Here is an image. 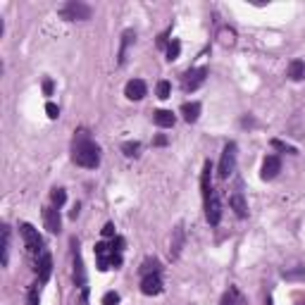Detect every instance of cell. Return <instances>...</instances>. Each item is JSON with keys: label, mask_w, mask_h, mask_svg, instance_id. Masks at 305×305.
<instances>
[{"label": "cell", "mask_w": 305, "mask_h": 305, "mask_svg": "<svg viewBox=\"0 0 305 305\" xmlns=\"http://www.w3.org/2000/svg\"><path fill=\"white\" fill-rule=\"evenodd\" d=\"M72 160H74L79 167H86V169H96L100 165V148L86 129L76 132L74 143H72Z\"/></svg>", "instance_id": "6da1fadb"}, {"label": "cell", "mask_w": 305, "mask_h": 305, "mask_svg": "<svg viewBox=\"0 0 305 305\" xmlns=\"http://www.w3.org/2000/svg\"><path fill=\"white\" fill-rule=\"evenodd\" d=\"M122 246H124V241L122 238H115L112 243H96V257H98V270L105 272V270H117L119 265H122Z\"/></svg>", "instance_id": "7a4b0ae2"}, {"label": "cell", "mask_w": 305, "mask_h": 305, "mask_svg": "<svg viewBox=\"0 0 305 305\" xmlns=\"http://www.w3.org/2000/svg\"><path fill=\"white\" fill-rule=\"evenodd\" d=\"M57 14L67 21H86V19H91L93 10H91V5L81 3V0H70V3H64V5L57 10Z\"/></svg>", "instance_id": "3957f363"}, {"label": "cell", "mask_w": 305, "mask_h": 305, "mask_svg": "<svg viewBox=\"0 0 305 305\" xmlns=\"http://www.w3.org/2000/svg\"><path fill=\"white\" fill-rule=\"evenodd\" d=\"M238 148H236L234 141H229L227 146H224V152H222V158H220V169H217V174L222 177V179H229L231 174H234L236 169V155H238Z\"/></svg>", "instance_id": "277c9868"}, {"label": "cell", "mask_w": 305, "mask_h": 305, "mask_svg": "<svg viewBox=\"0 0 305 305\" xmlns=\"http://www.w3.org/2000/svg\"><path fill=\"white\" fill-rule=\"evenodd\" d=\"M21 238H24V246H27V250L31 253V255H41L43 250V238H41V234H38V229H34L31 224H21Z\"/></svg>", "instance_id": "5b68a950"}, {"label": "cell", "mask_w": 305, "mask_h": 305, "mask_svg": "<svg viewBox=\"0 0 305 305\" xmlns=\"http://www.w3.org/2000/svg\"><path fill=\"white\" fill-rule=\"evenodd\" d=\"M205 220H208L210 227H217L220 220H222V203H220L217 191H212V193L205 198Z\"/></svg>", "instance_id": "8992f818"}, {"label": "cell", "mask_w": 305, "mask_h": 305, "mask_svg": "<svg viewBox=\"0 0 305 305\" xmlns=\"http://www.w3.org/2000/svg\"><path fill=\"white\" fill-rule=\"evenodd\" d=\"M205 79H208V67H195V70H188L186 74H184V91H195L201 89L203 83H205Z\"/></svg>", "instance_id": "52a82bcc"}, {"label": "cell", "mask_w": 305, "mask_h": 305, "mask_svg": "<svg viewBox=\"0 0 305 305\" xmlns=\"http://www.w3.org/2000/svg\"><path fill=\"white\" fill-rule=\"evenodd\" d=\"M74 281H76V286L81 289L83 303H86V298H89V289H86V270H83V260H81V253H79L76 241H74Z\"/></svg>", "instance_id": "ba28073f"}, {"label": "cell", "mask_w": 305, "mask_h": 305, "mask_svg": "<svg viewBox=\"0 0 305 305\" xmlns=\"http://www.w3.org/2000/svg\"><path fill=\"white\" fill-rule=\"evenodd\" d=\"M36 272H38V284H46L53 274V257L48 250H43L41 255L36 257Z\"/></svg>", "instance_id": "9c48e42d"}, {"label": "cell", "mask_w": 305, "mask_h": 305, "mask_svg": "<svg viewBox=\"0 0 305 305\" xmlns=\"http://www.w3.org/2000/svg\"><path fill=\"white\" fill-rule=\"evenodd\" d=\"M229 205H231V210L236 212V217H246L248 215V203H246V198H243V188L241 184H236V188L231 191V195H229Z\"/></svg>", "instance_id": "30bf717a"}, {"label": "cell", "mask_w": 305, "mask_h": 305, "mask_svg": "<svg viewBox=\"0 0 305 305\" xmlns=\"http://www.w3.org/2000/svg\"><path fill=\"white\" fill-rule=\"evenodd\" d=\"M279 172H281V160H279L277 155H267V158L263 160V172H260V177H263L265 181H272Z\"/></svg>", "instance_id": "8fae6325"}, {"label": "cell", "mask_w": 305, "mask_h": 305, "mask_svg": "<svg viewBox=\"0 0 305 305\" xmlns=\"http://www.w3.org/2000/svg\"><path fill=\"white\" fill-rule=\"evenodd\" d=\"M141 291L146 296H158L162 291V279H160V272L158 274H146L141 279Z\"/></svg>", "instance_id": "7c38bea8"}, {"label": "cell", "mask_w": 305, "mask_h": 305, "mask_svg": "<svg viewBox=\"0 0 305 305\" xmlns=\"http://www.w3.org/2000/svg\"><path fill=\"white\" fill-rule=\"evenodd\" d=\"M124 93L129 100H141V98L148 96V86H146V81H141V79H132V81L126 83Z\"/></svg>", "instance_id": "4fadbf2b"}, {"label": "cell", "mask_w": 305, "mask_h": 305, "mask_svg": "<svg viewBox=\"0 0 305 305\" xmlns=\"http://www.w3.org/2000/svg\"><path fill=\"white\" fill-rule=\"evenodd\" d=\"M43 222H46V229H48L50 234H60V210L57 208H46L43 210Z\"/></svg>", "instance_id": "5bb4252c"}, {"label": "cell", "mask_w": 305, "mask_h": 305, "mask_svg": "<svg viewBox=\"0 0 305 305\" xmlns=\"http://www.w3.org/2000/svg\"><path fill=\"white\" fill-rule=\"evenodd\" d=\"M184 241H186V234H184V227H177L174 229V236H172V248H169V257L177 260L181 255V248H184Z\"/></svg>", "instance_id": "9a60e30c"}, {"label": "cell", "mask_w": 305, "mask_h": 305, "mask_svg": "<svg viewBox=\"0 0 305 305\" xmlns=\"http://www.w3.org/2000/svg\"><path fill=\"white\" fill-rule=\"evenodd\" d=\"M220 305H246V298H243V293L236 289V286H229L227 291L222 296V303Z\"/></svg>", "instance_id": "2e32d148"}, {"label": "cell", "mask_w": 305, "mask_h": 305, "mask_svg": "<svg viewBox=\"0 0 305 305\" xmlns=\"http://www.w3.org/2000/svg\"><path fill=\"white\" fill-rule=\"evenodd\" d=\"M152 122H155L160 129H172L174 122H177V117H174L169 110H158L155 115H152Z\"/></svg>", "instance_id": "e0dca14e"}, {"label": "cell", "mask_w": 305, "mask_h": 305, "mask_svg": "<svg viewBox=\"0 0 305 305\" xmlns=\"http://www.w3.org/2000/svg\"><path fill=\"white\" fill-rule=\"evenodd\" d=\"M201 186H203V198H208V195L215 191V188H212V165H210V162H205V167H203Z\"/></svg>", "instance_id": "ac0fdd59"}, {"label": "cell", "mask_w": 305, "mask_h": 305, "mask_svg": "<svg viewBox=\"0 0 305 305\" xmlns=\"http://www.w3.org/2000/svg\"><path fill=\"white\" fill-rule=\"evenodd\" d=\"M181 115H184L186 122L193 124L195 119L201 117V103H184V105H181Z\"/></svg>", "instance_id": "d6986e66"}, {"label": "cell", "mask_w": 305, "mask_h": 305, "mask_svg": "<svg viewBox=\"0 0 305 305\" xmlns=\"http://www.w3.org/2000/svg\"><path fill=\"white\" fill-rule=\"evenodd\" d=\"M217 41H220V46H224V48H231L236 43V31L229 27H222L217 31Z\"/></svg>", "instance_id": "ffe728a7"}, {"label": "cell", "mask_w": 305, "mask_h": 305, "mask_svg": "<svg viewBox=\"0 0 305 305\" xmlns=\"http://www.w3.org/2000/svg\"><path fill=\"white\" fill-rule=\"evenodd\" d=\"M134 38H136V36H134L132 29H126L124 34H122V48H119V60H117L119 64H124V62H126V50H129V46H132Z\"/></svg>", "instance_id": "44dd1931"}, {"label": "cell", "mask_w": 305, "mask_h": 305, "mask_svg": "<svg viewBox=\"0 0 305 305\" xmlns=\"http://www.w3.org/2000/svg\"><path fill=\"white\" fill-rule=\"evenodd\" d=\"M289 76H291L293 81H303L305 79V62L303 60H291V64H289Z\"/></svg>", "instance_id": "7402d4cb"}, {"label": "cell", "mask_w": 305, "mask_h": 305, "mask_svg": "<svg viewBox=\"0 0 305 305\" xmlns=\"http://www.w3.org/2000/svg\"><path fill=\"white\" fill-rule=\"evenodd\" d=\"M10 260V227H3V265Z\"/></svg>", "instance_id": "603a6c76"}, {"label": "cell", "mask_w": 305, "mask_h": 305, "mask_svg": "<svg viewBox=\"0 0 305 305\" xmlns=\"http://www.w3.org/2000/svg\"><path fill=\"white\" fill-rule=\"evenodd\" d=\"M160 272V263L158 260H150V257H148L146 263L141 265V274H143V277H146V274H158Z\"/></svg>", "instance_id": "cb8c5ba5"}, {"label": "cell", "mask_w": 305, "mask_h": 305, "mask_svg": "<svg viewBox=\"0 0 305 305\" xmlns=\"http://www.w3.org/2000/svg\"><path fill=\"white\" fill-rule=\"evenodd\" d=\"M122 150H124V155H129V158H136L141 150V143L139 141H126V143H122Z\"/></svg>", "instance_id": "d4e9b609"}, {"label": "cell", "mask_w": 305, "mask_h": 305, "mask_svg": "<svg viewBox=\"0 0 305 305\" xmlns=\"http://www.w3.org/2000/svg\"><path fill=\"white\" fill-rule=\"evenodd\" d=\"M179 53H181V43L179 41H172L169 46H167V60H169V62H174V60L179 57Z\"/></svg>", "instance_id": "484cf974"}, {"label": "cell", "mask_w": 305, "mask_h": 305, "mask_svg": "<svg viewBox=\"0 0 305 305\" xmlns=\"http://www.w3.org/2000/svg\"><path fill=\"white\" fill-rule=\"evenodd\" d=\"M169 93H172V86H169V81H165V79H162V81L158 83V98H160V100H167V98H169Z\"/></svg>", "instance_id": "4316f807"}, {"label": "cell", "mask_w": 305, "mask_h": 305, "mask_svg": "<svg viewBox=\"0 0 305 305\" xmlns=\"http://www.w3.org/2000/svg\"><path fill=\"white\" fill-rule=\"evenodd\" d=\"M50 198H53V203H55V208H60V205H64V201H67V193H64L62 188H53Z\"/></svg>", "instance_id": "83f0119b"}, {"label": "cell", "mask_w": 305, "mask_h": 305, "mask_svg": "<svg viewBox=\"0 0 305 305\" xmlns=\"http://www.w3.org/2000/svg\"><path fill=\"white\" fill-rule=\"evenodd\" d=\"M38 289H41L38 284L31 286V291H29V296H27V305H38V300H41V296H38Z\"/></svg>", "instance_id": "f1b7e54d"}, {"label": "cell", "mask_w": 305, "mask_h": 305, "mask_svg": "<svg viewBox=\"0 0 305 305\" xmlns=\"http://www.w3.org/2000/svg\"><path fill=\"white\" fill-rule=\"evenodd\" d=\"M119 303V293H115V291H107L103 296V305H117Z\"/></svg>", "instance_id": "f546056e"}, {"label": "cell", "mask_w": 305, "mask_h": 305, "mask_svg": "<svg viewBox=\"0 0 305 305\" xmlns=\"http://www.w3.org/2000/svg\"><path fill=\"white\" fill-rule=\"evenodd\" d=\"M284 279H305V267H298L293 272H284Z\"/></svg>", "instance_id": "4dcf8cb0"}, {"label": "cell", "mask_w": 305, "mask_h": 305, "mask_svg": "<svg viewBox=\"0 0 305 305\" xmlns=\"http://www.w3.org/2000/svg\"><path fill=\"white\" fill-rule=\"evenodd\" d=\"M272 146L277 148V150H284V152H296V148H293V146H286L284 141H279V139L272 141Z\"/></svg>", "instance_id": "1f68e13d"}, {"label": "cell", "mask_w": 305, "mask_h": 305, "mask_svg": "<svg viewBox=\"0 0 305 305\" xmlns=\"http://www.w3.org/2000/svg\"><path fill=\"white\" fill-rule=\"evenodd\" d=\"M46 112H48L50 119H57V117H60V107H57L55 103H48V105H46Z\"/></svg>", "instance_id": "d6a6232c"}, {"label": "cell", "mask_w": 305, "mask_h": 305, "mask_svg": "<svg viewBox=\"0 0 305 305\" xmlns=\"http://www.w3.org/2000/svg\"><path fill=\"white\" fill-rule=\"evenodd\" d=\"M103 236H105V238H110V236H115V224H112V222L105 224V227H103Z\"/></svg>", "instance_id": "836d02e7"}, {"label": "cell", "mask_w": 305, "mask_h": 305, "mask_svg": "<svg viewBox=\"0 0 305 305\" xmlns=\"http://www.w3.org/2000/svg\"><path fill=\"white\" fill-rule=\"evenodd\" d=\"M43 91H46V93L50 96V93H53V81H46V83H43Z\"/></svg>", "instance_id": "e575fe53"}, {"label": "cell", "mask_w": 305, "mask_h": 305, "mask_svg": "<svg viewBox=\"0 0 305 305\" xmlns=\"http://www.w3.org/2000/svg\"><path fill=\"white\" fill-rule=\"evenodd\" d=\"M165 143H167L165 136H158V139H155V146H165Z\"/></svg>", "instance_id": "d590c367"}, {"label": "cell", "mask_w": 305, "mask_h": 305, "mask_svg": "<svg viewBox=\"0 0 305 305\" xmlns=\"http://www.w3.org/2000/svg\"><path fill=\"white\" fill-rule=\"evenodd\" d=\"M76 215H79V205H74V208H72V212H70L72 220H76Z\"/></svg>", "instance_id": "8d00e7d4"}]
</instances>
